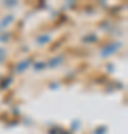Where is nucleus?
<instances>
[{"label": "nucleus", "instance_id": "nucleus-6", "mask_svg": "<svg viewBox=\"0 0 128 134\" xmlns=\"http://www.w3.org/2000/svg\"><path fill=\"white\" fill-rule=\"evenodd\" d=\"M5 58H6V51L3 48H0V64L5 61Z\"/></svg>", "mask_w": 128, "mask_h": 134}, {"label": "nucleus", "instance_id": "nucleus-2", "mask_svg": "<svg viewBox=\"0 0 128 134\" xmlns=\"http://www.w3.org/2000/svg\"><path fill=\"white\" fill-rule=\"evenodd\" d=\"M14 18H15L14 15H6L5 18L0 21V29H6V27H9V24L14 21Z\"/></svg>", "mask_w": 128, "mask_h": 134}, {"label": "nucleus", "instance_id": "nucleus-1", "mask_svg": "<svg viewBox=\"0 0 128 134\" xmlns=\"http://www.w3.org/2000/svg\"><path fill=\"white\" fill-rule=\"evenodd\" d=\"M119 46H121V43H113L112 46H107V48L103 49V51H101V55H103V57H107V55H110V54L116 52Z\"/></svg>", "mask_w": 128, "mask_h": 134}, {"label": "nucleus", "instance_id": "nucleus-3", "mask_svg": "<svg viewBox=\"0 0 128 134\" xmlns=\"http://www.w3.org/2000/svg\"><path fill=\"white\" fill-rule=\"evenodd\" d=\"M29 64H30V60H24L23 63H19L18 66H16V72H23L25 67H29Z\"/></svg>", "mask_w": 128, "mask_h": 134}, {"label": "nucleus", "instance_id": "nucleus-5", "mask_svg": "<svg viewBox=\"0 0 128 134\" xmlns=\"http://www.w3.org/2000/svg\"><path fill=\"white\" fill-rule=\"evenodd\" d=\"M49 40H51V37H49V36H42L40 39H37V43H40V45H43V43L49 42Z\"/></svg>", "mask_w": 128, "mask_h": 134}, {"label": "nucleus", "instance_id": "nucleus-4", "mask_svg": "<svg viewBox=\"0 0 128 134\" xmlns=\"http://www.w3.org/2000/svg\"><path fill=\"white\" fill-rule=\"evenodd\" d=\"M61 60H63V57H57V58H54L52 61L49 63V66H51V67H57L58 64H61Z\"/></svg>", "mask_w": 128, "mask_h": 134}]
</instances>
